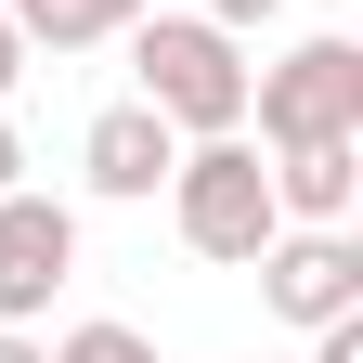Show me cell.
<instances>
[{
	"label": "cell",
	"instance_id": "11",
	"mask_svg": "<svg viewBox=\"0 0 363 363\" xmlns=\"http://www.w3.org/2000/svg\"><path fill=\"white\" fill-rule=\"evenodd\" d=\"M195 13H208V26H234V39H247V26H272V13H286V0H195Z\"/></svg>",
	"mask_w": 363,
	"mask_h": 363
},
{
	"label": "cell",
	"instance_id": "7",
	"mask_svg": "<svg viewBox=\"0 0 363 363\" xmlns=\"http://www.w3.org/2000/svg\"><path fill=\"white\" fill-rule=\"evenodd\" d=\"M259 169H272L286 220H350L363 208V130H337V143H259Z\"/></svg>",
	"mask_w": 363,
	"mask_h": 363
},
{
	"label": "cell",
	"instance_id": "6",
	"mask_svg": "<svg viewBox=\"0 0 363 363\" xmlns=\"http://www.w3.org/2000/svg\"><path fill=\"white\" fill-rule=\"evenodd\" d=\"M169 156H182V130L130 91V104H104L78 130V195H104V208H156L169 195Z\"/></svg>",
	"mask_w": 363,
	"mask_h": 363
},
{
	"label": "cell",
	"instance_id": "1",
	"mask_svg": "<svg viewBox=\"0 0 363 363\" xmlns=\"http://www.w3.org/2000/svg\"><path fill=\"white\" fill-rule=\"evenodd\" d=\"M130 91L182 130V143H208V130H247V39L234 26H208V13H130Z\"/></svg>",
	"mask_w": 363,
	"mask_h": 363
},
{
	"label": "cell",
	"instance_id": "2",
	"mask_svg": "<svg viewBox=\"0 0 363 363\" xmlns=\"http://www.w3.org/2000/svg\"><path fill=\"white\" fill-rule=\"evenodd\" d=\"M169 234L195 247V259H220V272H247L272 234H286L272 169H259L247 130H208V143H182V156H169Z\"/></svg>",
	"mask_w": 363,
	"mask_h": 363
},
{
	"label": "cell",
	"instance_id": "13",
	"mask_svg": "<svg viewBox=\"0 0 363 363\" xmlns=\"http://www.w3.org/2000/svg\"><path fill=\"white\" fill-rule=\"evenodd\" d=\"M0 363H52V337H39V325H0Z\"/></svg>",
	"mask_w": 363,
	"mask_h": 363
},
{
	"label": "cell",
	"instance_id": "8",
	"mask_svg": "<svg viewBox=\"0 0 363 363\" xmlns=\"http://www.w3.org/2000/svg\"><path fill=\"white\" fill-rule=\"evenodd\" d=\"M0 13L26 26V52H104V39L143 13V0H0Z\"/></svg>",
	"mask_w": 363,
	"mask_h": 363
},
{
	"label": "cell",
	"instance_id": "4",
	"mask_svg": "<svg viewBox=\"0 0 363 363\" xmlns=\"http://www.w3.org/2000/svg\"><path fill=\"white\" fill-rule=\"evenodd\" d=\"M247 272H259V311L298 325V337L325 325V311H363V234H350V220H286Z\"/></svg>",
	"mask_w": 363,
	"mask_h": 363
},
{
	"label": "cell",
	"instance_id": "9",
	"mask_svg": "<svg viewBox=\"0 0 363 363\" xmlns=\"http://www.w3.org/2000/svg\"><path fill=\"white\" fill-rule=\"evenodd\" d=\"M52 363H169V350H156L143 325H117V311H91V325H65V337H52Z\"/></svg>",
	"mask_w": 363,
	"mask_h": 363
},
{
	"label": "cell",
	"instance_id": "12",
	"mask_svg": "<svg viewBox=\"0 0 363 363\" xmlns=\"http://www.w3.org/2000/svg\"><path fill=\"white\" fill-rule=\"evenodd\" d=\"M26 65H39V52H26V26L0 13V104H13V91H26Z\"/></svg>",
	"mask_w": 363,
	"mask_h": 363
},
{
	"label": "cell",
	"instance_id": "3",
	"mask_svg": "<svg viewBox=\"0 0 363 363\" xmlns=\"http://www.w3.org/2000/svg\"><path fill=\"white\" fill-rule=\"evenodd\" d=\"M337 130H363V39L350 26H311L272 65H247V143H337Z\"/></svg>",
	"mask_w": 363,
	"mask_h": 363
},
{
	"label": "cell",
	"instance_id": "10",
	"mask_svg": "<svg viewBox=\"0 0 363 363\" xmlns=\"http://www.w3.org/2000/svg\"><path fill=\"white\" fill-rule=\"evenodd\" d=\"M311 363H363V311H325L311 325Z\"/></svg>",
	"mask_w": 363,
	"mask_h": 363
},
{
	"label": "cell",
	"instance_id": "5",
	"mask_svg": "<svg viewBox=\"0 0 363 363\" xmlns=\"http://www.w3.org/2000/svg\"><path fill=\"white\" fill-rule=\"evenodd\" d=\"M78 286V208L39 195V182H13L0 195V325H39Z\"/></svg>",
	"mask_w": 363,
	"mask_h": 363
},
{
	"label": "cell",
	"instance_id": "14",
	"mask_svg": "<svg viewBox=\"0 0 363 363\" xmlns=\"http://www.w3.org/2000/svg\"><path fill=\"white\" fill-rule=\"evenodd\" d=\"M13 182H26V143H13V117H0V195H13Z\"/></svg>",
	"mask_w": 363,
	"mask_h": 363
}]
</instances>
